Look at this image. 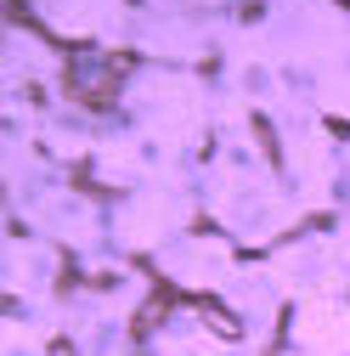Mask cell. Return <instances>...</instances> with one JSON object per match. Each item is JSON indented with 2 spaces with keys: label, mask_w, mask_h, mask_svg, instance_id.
<instances>
[{
  "label": "cell",
  "mask_w": 350,
  "mask_h": 356,
  "mask_svg": "<svg viewBox=\"0 0 350 356\" xmlns=\"http://www.w3.org/2000/svg\"><path fill=\"white\" fill-rule=\"evenodd\" d=\"M74 97H85V102H108L113 97V74L108 68H74Z\"/></svg>",
  "instance_id": "cell-1"
}]
</instances>
